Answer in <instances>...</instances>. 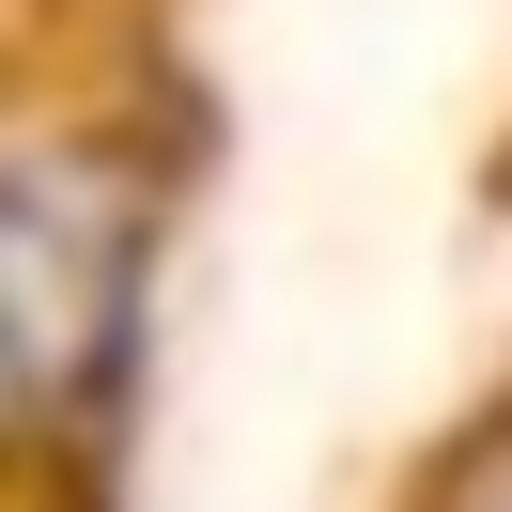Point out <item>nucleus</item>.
Returning a JSON list of instances; mask_svg holds the SVG:
<instances>
[{"mask_svg": "<svg viewBox=\"0 0 512 512\" xmlns=\"http://www.w3.org/2000/svg\"><path fill=\"white\" fill-rule=\"evenodd\" d=\"M125 187L78 156H32V171H0V435L47 404H78L109 357V326H125Z\"/></svg>", "mask_w": 512, "mask_h": 512, "instance_id": "obj_1", "label": "nucleus"}]
</instances>
